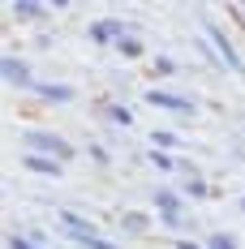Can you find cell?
Wrapping results in <instances>:
<instances>
[{"instance_id":"6da1fadb","label":"cell","mask_w":245,"mask_h":249,"mask_svg":"<svg viewBox=\"0 0 245 249\" xmlns=\"http://www.w3.org/2000/svg\"><path fill=\"white\" fill-rule=\"evenodd\" d=\"M147 99H151V103H159V107H189L185 99H176V95H164V90H151Z\"/></svg>"},{"instance_id":"7a4b0ae2","label":"cell","mask_w":245,"mask_h":249,"mask_svg":"<svg viewBox=\"0 0 245 249\" xmlns=\"http://www.w3.org/2000/svg\"><path fill=\"white\" fill-rule=\"evenodd\" d=\"M26 168H30V172H60L52 159H39V155H26Z\"/></svg>"},{"instance_id":"3957f363","label":"cell","mask_w":245,"mask_h":249,"mask_svg":"<svg viewBox=\"0 0 245 249\" xmlns=\"http://www.w3.org/2000/svg\"><path fill=\"white\" fill-rule=\"evenodd\" d=\"M4 77L22 86V82H26V69H22V60H4Z\"/></svg>"},{"instance_id":"277c9868","label":"cell","mask_w":245,"mask_h":249,"mask_svg":"<svg viewBox=\"0 0 245 249\" xmlns=\"http://www.w3.org/2000/svg\"><path fill=\"white\" fill-rule=\"evenodd\" d=\"M30 142H35V146H43V150H52V155H65V146H60L56 138H43V133H30Z\"/></svg>"},{"instance_id":"5b68a950","label":"cell","mask_w":245,"mask_h":249,"mask_svg":"<svg viewBox=\"0 0 245 249\" xmlns=\"http://www.w3.org/2000/svg\"><path fill=\"white\" fill-rule=\"evenodd\" d=\"M39 90H43V99H74V90H69V86H39Z\"/></svg>"},{"instance_id":"8992f818","label":"cell","mask_w":245,"mask_h":249,"mask_svg":"<svg viewBox=\"0 0 245 249\" xmlns=\"http://www.w3.org/2000/svg\"><path fill=\"white\" fill-rule=\"evenodd\" d=\"M211 249H232V241H224V236H220V241H211Z\"/></svg>"},{"instance_id":"52a82bcc","label":"cell","mask_w":245,"mask_h":249,"mask_svg":"<svg viewBox=\"0 0 245 249\" xmlns=\"http://www.w3.org/2000/svg\"><path fill=\"white\" fill-rule=\"evenodd\" d=\"M13 249H30V245H26V241H13Z\"/></svg>"}]
</instances>
